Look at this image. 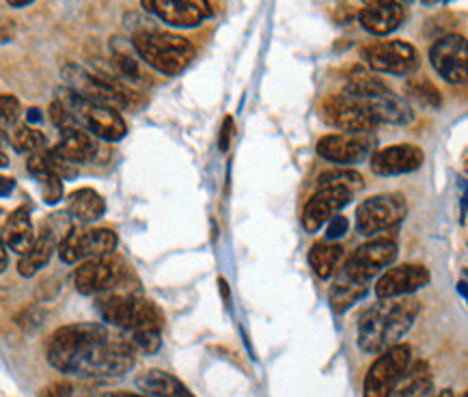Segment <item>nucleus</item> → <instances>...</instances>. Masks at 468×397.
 Wrapping results in <instances>:
<instances>
[{"mask_svg":"<svg viewBox=\"0 0 468 397\" xmlns=\"http://www.w3.org/2000/svg\"><path fill=\"white\" fill-rule=\"evenodd\" d=\"M406 12L399 3L383 4V7H365L359 13L360 27H363L371 35H389L404 22Z\"/></svg>","mask_w":468,"mask_h":397,"instance_id":"nucleus-24","label":"nucleus"},{"mask_svg":"<svg viewBox=\"0 0 468 397\" xmlns=\"http://www.w3.org/2000/svg\"><path fill=\"white\" fill-rule=\"evenodd\" d=\"M375 139L371 132H337L318 141V154L337 165H356L374 154Z\"/></svg>","mask_w":468,"mask_h":397,"instance_id":"nucleus-15","label":"nucleus"},{"mask_svg":"<svg viewBox=\"0 0 468 397\" xmlns=\"http://www.w3.org/2000/svg\"><path fill=\"white\" fill-rule=\"evenodd\" d=\"M15 188V182L12 177H3L0 175V197H9L13 192Z\"/></svg>","mask_w":468,"mask_h":397,"instance_id":"nucleus-41","label":"nucleus"},{"mask_svg":"<svg viewBox=\"0 0 468 397\" xmlns=\"http://www.w3.org/2000/svg\"><path fill=\"white\" fill-rule=\"evenodd\" d=\"M71 395V385L69 383H52L39 393V397H69Z\"/></svg>","mask_w":468,"mask_h":397,"instance_id":"nucleus-40","label":"nucleus"},{"mask_svg":"<svg viewBox=\"0 0 468 397\" xmlns=\"http://www.w3.org/2000/svg\"><path fill=\"white\" fill-rule=\"evenodd\" d=\"M430 283V270L419 263H401V266L389 268L375 283V296L393 298L406 296L416 292Z\"/></svg>","mask_w":468,"mask_h":397,"instance_id":"nucleus-20","label":"nucleus"},{"mask_svg":"<svg viewBox=\"0 0 468 397\" xmlns=\"http://www.w3.org/2000/svg\"><path fill=\"white\" fill-rule=\"evenodd\" d=\"M20 119V100L12 93L0 95V128L13 126Z\"/></svg>","mask_w":468,"mask_h":397,"instance_id":"nucleus-35","label":"nucleus"},{"mask_svg":"<svg viewBox=\"0 0 468 397\" xmlns=\"http://www.w3.org/2000/svg\"><path fill=\"white\" fill-rule=\"evenodd\" d=\"M12 145L20 154H24V151H27V154H35V151L45 150L48 141H45V134L42 130H35L30 128V126H20V128L13 130Z\"/></svg>","mask_w":468,"mask_h":397,"instance_id":"nucleus-32","label":"nucleus"},{"mask_svg":"<svg viewBox=\"0 0 468 397\" xmlns=\"http://www.w3.org/2000/svg\"><path fill=\"white\" fill-rule=\"evenodd\" d=\"M425 154L421 147L410 145V142H401V145L383 147V150L374 151L369 156V166L375 175L391 177V175H404L421 169Z\"/></svg>","mask_w":468,"mask_h":397,"instance_id":"nucleus-18","label":"nucleus"},{"mask_svg":"<svg viewBox=\"0 0 468 397\" xmlns=\"http://www.w3.org/2000/svg\"><path fill=\"white\" fill-rule=\"evenodd\" d=\"M389 397H434V380L427 371V365L419 363L416 368H408Z\"/></svg>","mask_w":468,"mask_h":397,"instance_id":"nucleus-29","label":"nucleus"},{"mask_svg":"<svg viewBox=\"0 0 468 397\" xmlns=\"http://www.w3.org/2000/svg\"><path fill=\"white\" fill-rule=\"evenodd\" d=\"M27 169L30 175L37 177V180H42L45 175H57L61 180H74V177L78 175V165L65 160V158H61L57 151L52 150H42L30 154Z\"/></svg>","mask_w":468,"mask_h":397,"instance_id":"nucleus-26","label":"nucleus"},{"mask_svg":"<svg viewBox=\"0 0 468 397\" xmlns=\"http://www.w3.org/2000/svg\"><path fill=\"white\" fill-rule=\"evenodd\" d=\"M130 277L128 263L124 262V257L115 255H101L86 259L76 268L74 285L80 294L91 296V294L110 292L115 288H124L125 281Z\"/></svg>","mask_w":468,"mask_h":397,"instance_id":"nucleus-8","label":"nucleus"},{"mask_svg":"<svg viewBox=\"0 0 468 397\" xmlns=\"http://www.w3.org/2000/svg\"><path fill=\"white\" fill-rule=\"evenodd\" d=\"M117 248V233L113 229L71 227L59 242V255L65 263H78L86 259L110 255Z\"/></svg>","mask_w":468,"mask_h":397,"instance_id":"nucleus-10","label":"nucleus"},{"mask_svg":"<svg viewBox=\"0 0 468 397\" xmlns=\"http://www.w3.org/2000/svg\"><path fill=\"white\" fill-rule=\"evenodd\" d=\"M7 3L9 4H12V7H27V4H30V3H33V0H7Z\"/></svg>","mask_w":468,"mask_h":397,"instance_id":"nucleus-46","label":"nucleus"},{"mask_svg":"<svg viewBox=\"0 0 468 397\" xmlns=\"http://www.w3.org/2000/svg\"><path fill=\"white\" fill-rule=\"evenodd\" d=\"M367 292H369L367 283L354 281V279L348 277V274L337 272V279H335L333 288H330L328 292L330 307H333L335 313H345L354 303H359L360 298L367 296Z\"/></svg>","mask_w":468,"mask_h":397,"instance_id":"nucleus-27","label":"nucleus"},{"mask_svg":"<svg viewBox=\"0 0 468 397\" xmlns=\"http://www.w3.org/2000/svg\"><path fill=\"white\" fill-rule=\"evenodd\" d=\"M65 86H69L71 91H76L83 98L91 101H100V104L109 106H130L132 95L128 93L125 86H121L119 80L109 78V76L93 74V71L85 69L78 63H68L61 69Z\"/></svg>","mask_w":468,"mask_h":397,"instance_id":"nucleus-7","label":"nucleus"},{"mask_svg":"<svg viewBox=\"0 0 468 397\" xmlns=\"http://www.w3.org/2000/svg\"><path fill=\"white\" fill-rule=\"evenodd\" d=\"M42 197L48 206H54L63 198V180L57 175H45L42 177Z\"/></svg>","mask_w":468,"mask_h":397,"instance_id":"nucleus-36","label":"nucleus"},{"mask_svg":"<svg viewBox=\"0 0 468 397\" xmlns=\"http://www.w3.org/2000/svg\"><path fill=\"white\" fill-rule=\"evenodd\" d=\"M343 93L354 100L360 109L371 117L375 126L393 124L406 126L415 119L410 104L386 86L383 80L371 78L367 74H359L345 85Z\"/></svg>","mask_w":468,"mask_h":397,"instance_id":"nucleus-3","label":"nucleus"},{"mask_svg":"<svg viewBox=\"0 0 468 397\" xmlns=\"http://www.w3.org/2000/svg\"><path fill=\"white\" fill-rule=\"evenodd\" d=\"M4 141H7V136H4V134H3V130H0V145H3Z\"/></svg>","mask_w":468,"mask_h":397,"instance_id":"nucleus-49","label":"nucleus"},{"mask_svg":"<svg viewBox=\"0 0 468 397\" xmlns=\"http://www.w3.org/2000/svg\"><path fill=\"white\" fill-rule=\"evenodd\" d=\"M395 259H398V244L389 240V238H374V240L356 248L354 255L348 259V263L339 272L348 274L354 281L369 285Z\"/></svg>","mask_w":468,"mask_h":397,"instance_id":"nucleus-12","label":"nucleus"},{"mask_svg":"<svg viewBox=\"0 0 468 397\" xmlns=\"http://www.w3.org/2000/svg\"><path fill=\"white\" fill-rule=\"evenodd\" d=\"M352 198V190L343 186H319V190L309 198L303 212V227L304 231L315 233L319 231L330 218L337 214L341 207H345Z\"/></svg>","mask_w":468,"mask_h":397,"instance_id":"nucleus-17","label":"nucleus"},{"mask_svg":"<svg viewBox=\"0 0 468 397\" xmlns=\"http://www.w3.org/2000/svg\"><path fill=\"white\" fill-rule=\"evenodd\" d=\"M406 95H408V100L424 106V109L434 110L442 106L440 91L436 89V85L427 78H410L408 83H406Z\"/></svg>","mask_w":468,"mask_h":397,"instance_id":"nucleus-31","label":"nucleus"},{"mask_svg":"<svg viewBox=\"0 0 468 397\" xmlns=\"http://www.w3.org/2000/svg\"><path fill=\"white\" fill-rule=\"evenodd\" d=\"M160 335L162 330L157 328H141V330H132V333H125V337H128L130 345L134 348L136 354L151 356L162 348Z\"/></svg>","mask_w":468,"mask_h":397,"instance_id":"nucleus-33","label":"nucleus"},{"mask_svg":"<svg viewBox=\"0 0 468 397\" xmlns=\"http://www.w3.org/2000/svg\"><path fill=\"white\" fill-rule=\"evenodd\" d=\"M365 4H367V7H383V4H391V3H395V0H363Z\"/></svg>","mask_w":468,"mask_h":397,"instance_id":"nucleus-45","label":"nucleus"},{"mask_svg":"<svg viewBox=\"0 0 468 397\" xmlns=\"http://www.w3.org/2000/svg\"><path fill=\"white\" fill-rule=\"evenodd\" d=\"M319 186H343L354 192L363 188V175L354 169H330L319 175Z\"/></svg>","mask_w":468,"mask_h":397,"instance_id":"nucleus-34","label":"nucleus"},{"mask_svg":"<svg viewBox=\"0 0 468 397\" xmlns=\"http://www.w3.org/2000/svg\"><path fill=\"white\" fill-rule=\"evenodd\" d=\"M27 119L30 121V124H39V121H42V115H39L37 109H30Z\"/></svg>","mask_w":468,"mask_h":397,"instance_id":"nucleus-44","label":"nucleus"},{"mask_svg":"<svg viewBox=\"0 0 468 397\" xmlns=\"http://www.w3.org/2000/svg\"><path fill=\"white\" fill-rule=\"evenodd\" d=\"M404 3H406V4H410V3H412V0H404Z\"/></svg>","mask_w":468,"mask_h":397,"instance_id":"nucleus-51","label":"nucleus"},{"mask_svg":"<svg viewBox=\"0 0 468 397\" xmlns=\"http://www.w3.org/2000/svg\"><path fill=\"white\" fill-rule=\"evenodd\" d=\"M68 210L80 223H93L104 216L106 201L93 188H78L68 198Z\"/></svg>","mask_w":468,"mask_h":397,"instance_id":"nucleus-28","label":"nucleus"},{"mask_svg":"<svg viewBox=\"0 0 468 397\" xmlns=\"http://www.w3.org/2000/svg\"><path fill=\"white\" fill-rule=\"evenodd\" d=\"M421 303L412 294L378 298L360 315L359 348L367 354H380L393 348L415 324Z\"/></svg>","mask_w":468,"mask_h":397,"instance_id":"nucleus-2","label":"nucleus"},{"mask_svg":"<svg viewBox=\"0 0 468 397\" xmlns=\"http://www.w3.org/2000/svg\"><path fill=\"white\" fill-rule=\"evenodd\" d=\"M3 236H4V247H9L12 251L18 253V255L28 253V248L33 247L35 242V231L27 207H18V210L9 214L3 227Z\"/></svg>","mask_w":468,"mask_h":397,"instance_id":"nucleus-25","label":"nucleus"},{"mask_svg":"<svg viewBox=\"0 0 468 397\" xmlns=\"http://www.w3.org/2000/svg\"><path fill=\"white\" fill-rule=\"evenodd\" d=\"M410 345L395 344L393 348L380 352L374 361L363 383V397H389L410 368Z\"/></svg>","mask_w":468,"mask_h":397,"instance_id":"nucleus-9","label":"nucleus"},{"mask_svg":"<svg viewBox=\"0 0 468 397\" xmlns=\"http://www.w3.org/2000/svg\"><path fill=\"white\" fill-rule=\"evenodd\" d=\"M52 151H57L65 160L78 165V162L93 160L100 147L89 132L78 128V126H68V128H61L59 142L52 147Z\"/></svg>","mask_w":468,"mask_h":397,"instance_id":"nucleus-21","label":"nucleus"},{"mask_svg":"<svg viewBox=\"0 0 468 397\" xmlns=\"http://www.w3.org/2000/svg\"><path fill=\"white\" fill-rule=\"evenodd\" d=\"M432 68L451 85H464L468 78V44L464 35L449 33L436 39L430 48Z\"/></svg>","mask_w":468,"mask_h":397,"instance_id":"nucleus-14","label":"nucleus"},{"mask_svg":"<svg viewBox=\"0 0 468 397\" xmlns=\"http://www.w3.org/2000/svg\"><path fill=\"white\" fill-rule=\"evenodd\" d=\"M0 166H9V156L0 150Z\"/></svg>","mask_w":468,"mask_h":397,"instance_id":"nucleus-47","label":"nucleus"},{"mask_svg":"<svg viewBox=\"0 0 468 397\" xmlns=\"http://www.w3.org/2000/svg\"><path fill=\"white\" fill-rule=\"evenodd\" d=\"M136 386L149 397H195L192 391L165 369H147L136 378Z\"/></svg>","mask_w":468,"mask_h":397,"instance_id":"nucleus-23","label":"nucleus"},{"mask_svg":"<svg viewBox=\"0 0 468 397\" xmlns=\"http://www.w3.org/2000/svg\"><path fill=\"white\" fill-rule=\"evenodd\" d=\"M322 117L328 126L341 132H371L375 128L371 117L345 93L328 95L322 101Z\"/></svg>","mask_w":468,"mask_h":397,"instance_id":"nucleus-19","label":"nucleus"},{"mask_svg":"<svg viewBox=\"0 0 468 397\" xmlns=\"http://www.w3.org/2000/svg\"><path fill=\"white\" fill-rule=\"evenodd\" d=\"M45 359L54 369L78 378H117L134 368L136 352L124 330L78 322L50 335Z\"/></svg>","mask_w":468,"mask_h":397,"instance_id":"nucleus-1","label":"nucleus"},{"mask_svg":"<svg viewBox=\"0 0 468 397\" xmlns=\"http://www.w3.org/2000/svg\"><path fill=\"white\" fill-rule=\"evenodd\" d=\"M57 101L68 110L71 121L78 128L89 132L91 136H98L101 141H121L128 132L124 117L117 113V109L109 104H100V101H91L71 91L69 86H59Z\"/></svg>","mask_w":468,"mask_h":397,"instance_id":"nucleus-5","label":"nucleus"},{"mask_svg":"<svg viewBox=\"0 0 468 397\" xmlns=\"http://www.w3.org/2000/svg\"><path fill=\"white\" fill-rule=\"evenodd\" d=\"M231 139H233V117H225L221 128V136H218V147H221L222 151H227L229 145H231Z\"/></svg>","mask_w":468,"mask_h":397,"instance_id":"nucleus-39","label":"nucleus"},{"mask_svg":"<svg viewBox=\"0 0 468 397\" xmlns=\"http://www.w3.org/2000/svg\"><path fill=\"white\" fill-rule=\"evenodd\" d=\"M98 313L106 324L124 333L141 328L162 330L165 327V313L160 312V307L134 292H113L109 296H101L98 300Z\"/></svg>","mask_w":468,"mask_h":397,"instance_id":"nucleus-6","label":"nucleus"},{"mask_svg":"<svg viewBox=\"0 0 468 397\" xmlns=\"http://www.w3.org/2000/svg\"><path fill=\"white\" fill-rule=\"evenodd\" d=\"M408 212L406 198L401 195H375L365 198L359 207H356V229L363 236H375L378 231L398 225L401 218Z\"/></svg>","mask_w":468,"mask_h":397,"instance_id":"nucleus-13","label":"nucleus"},{"mask_svg":"<svg viewBox=\"0 0 468 397\" xmlns=\"http://www.w3.org/2000/svg\"><path fill=\"white\" fill-rule=\"evenodd\" d=\"M132 48L149 68L166 76L182 74L195 59V45L166 30L142 28L134 33Z\"/></svg>","mask_w":468,"mask_h":397,"instance_id":"nucleus-4","label":"nucleus"},{"mask_svg":"<svg viewBox=\"0 0 468 397\" xmlns=\"http://www.w3.org/2000/svg\"><path fill=\"white\" fill-rule=\"evenodd\" d=\"M57 247H59L57 229L44 225L42 233L35 236V242L33 247L28 248V253L20 255L18 272L22 274V277H33V274H37L39 270L50 262V257H52V253L57 251Z\"/></svg>","mask_w":468,"mask_h":397,"instance_id":"nucleus-22","label":"nucleus"},{"mask_svg":"<svg viewBox=\"0 0 468 397\" xmlns=\"http://www.w3.org/2000/svg\"><path fill=\"white\" fill-rule=\"evenodd\" d=\"M341 255H343V248L335 242H318L313 244L311 251H309V263H311L313 272L318 274L319 279H328L333 277L335 270H337V263Z\"/></svg>","mask_w":468,"mask_h":397,"instance_id":"nucleus-30","label":"nucleus"},{"mask_svg":"<svg viewBox=\"0 0 468 397\" xmlns=\"http://www.w3.org/2000/svg\"><path fill=\"white\" fill-rule=\"evenodd\" d=\"M45 318H48V312H45V309L30 307L22 315H20L18 324L27 330V333H33V330H37L39 327H42V324L45 322Z\"/></svg>","mask_w":468,"mask_h":397,"instance_id":"nucleus-37","label":"nucleus"},{"mask_svg":"<svg viewBox=\"0 0 468 397\" xmlns=\"http://www.w3.org/2000/svg\"><path fill=\"white\" fill-rule=\"evenodd\" d=\"M424 3L425 4H436V3H439V0H424Z\"/></svg>","mask_w":468,"mask_h":397,"instance_id":"nucleus-50","label":"nucleus"},{"mask_svg":"<svg viewBox=\"0 0 468 397\" xmlns=\"http://www.w3.org/2000/svg\"><path fill=\"white\" fill-rule=\"evenodd\" d=\"M9 263V255H7V247H4V242L0 240V274L4 272V268H7Z\"/></svg>","mask_w":468,"mask_h":397,"instance_id":"nucleus-43","label":"nucleus"},{"mask_svg":"<svg viewBox=\"0 0 468 397\" xmlns=\"http://www.w3.org/2000/svg\"><path fill=\"white\" fill-rule=\"evenodd\" d=\"M91 397H149L145 393H130V391H115V393H98Z\"/></svg>","mask_w":468,"mask_h":397,"instance_id":"nucleus-42","label":"nucleus"},{"mask_svg":"<svg viewBox=\"0 0 468 397\" xmlns=\"http://www.w3.org/2000/svg\"><path fill=\"white\" fill-rule=\"evenodd\" d=\"M348 229H350V221H348V218L341 216V214H335V216L328 221L327 240H328V242L339 240V238H343L345 233H348Z\"/></svg>","mask_w":468,"mask_h":397,"instance_id":"nucleus-38","label":"nucleus"},{"mask_svg":"<svg viewBox=\"0 0 468 397\" xmlns=\"http://www.w3.org/2000/svg\"><path fill=\"white\" fill-rule=\"evenodd\" d=\"M445 3H451V0H445Z\"/></svg>","mask_w":468,"mask_h":397,"instance_id":"nucleus-52","label":"nucleus"},{"mask_svg":"<svg viewBox=\"0 0 468 397\" xmlns=\"http://www.w3.org/2000/svg\"><path fill=\"white\" fill-rule=\"evenodd\" d=\"M434 397H456V393L451 389H442L439 395H434Z\"/></svg>","mask_w":468,"mask_h":397,"instance_id":"nucleus-48","label":"nucleus"},{"mask_svg":"<svg viewBox=\"0 0 468 397\" xmlns=\"http://www.w3.org/2000/svg\"><path fill=\"white\" fill-rule=\"evenodd\" d=\"M142 7L165 24L180 28H195L212 15L207 0H142Z\"/></svg>","mask_w":468,"mask_h":397,"instance_id":"nucleus-16","label":"nucleus"},{"mask_svg":"<svg viewBox=\"0 0 468 397\" xmlns=\"http://www.w3.org/2000/svg\"><path fill=\"white\" fill-rule=\"evenodd\" d=\"M360 57L374 71L395 76H410L412 71L419 69L421 63L415 45L401 42V39L367 44L360 50Z\"/></svg>","mask_w":468,"mask_h":397,"instance_id":"nucleus-11","label":"nucleus"}]
</instances>
